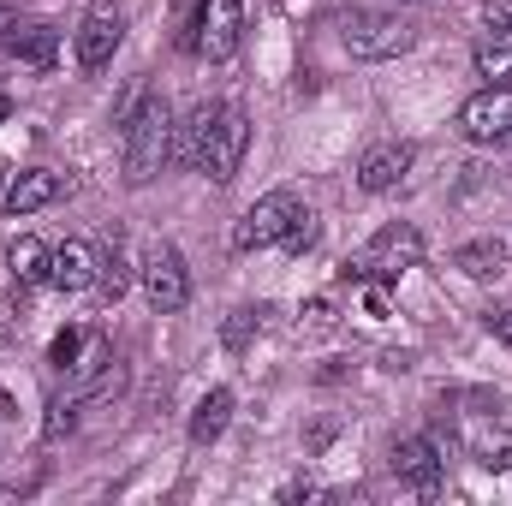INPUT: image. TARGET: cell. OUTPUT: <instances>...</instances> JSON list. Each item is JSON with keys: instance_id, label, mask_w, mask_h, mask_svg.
<instances>
[{"instance_id": "8992f818", "label": "cell", "mask_w": 512, "mask_h": 506, "mask_svg": "<svg viewBox=\"0 0 512 506\" xmlns=\"http://www.w3.org/2000/svg\"><path fill=\"white\" fill-rule=\"evenodd\" d=\"M143 292H149V304L161 310V316H179L185 304H191V268H185V256L173 251V245H149L143 251Z\"/></svg>"}, {"instance_id": "9c48e42d", "label": "cell", "mask_w": 512, "mask_h": 506, "mask_svg": "<svg viewBox=\"0 0 512 506\" xmlns=\"http://www.w3.org/2000/svg\"><path fill=\"white\" fill-rule=\"evenodd\" d=\"M120 42H126V18L120 12H90L78 24V66L84 72H108L114 54H120Z\"/></svg>"}, {"instance_id": "7a4b0ae2", "label": "cell", "mask_w": 512, "mask_h": 506, "mask_svg": "<svg viewBox=\"0 0 512 506\" xmlns=\"http://www.w3.org/2000/svg\"><path fill=\"white\" fill-rule=\"evenodd\" d=\"M340 42L352 60H399L417 42V24H405L399 12H376V6H352L340 12Z\"/></svg>"}, {"instance_id": "ac0fdd59", "label": "cell", "mask_w": 512, "mask_h": 506, "mask_svg": "<svg viewBox=\"0 0 512 506\" xmlns=\"http://www.w3.org/2000/svg\"><path fill=\"white\" fill-rule=\"evenodd\" d=\"M477 78H489V84H512V36L507 30H489V36L477 42Z\"/></svg>"}, {"instance_id": "6da1fadb", "label": "cell", "mask_w": 512, "mask_h": 506, "mask_svg": "<svg viewBox=\"0 0 512 506\" xmlns=\"http://www.w3.org/2000/svg\"><path fill=\"white\" fill-rule=\"evenodd\" d=\"M120 149H126V185H149L173 161V108L161 90H149L143 108L120 126Z\"/></svg>"}, {"instance_id": "3957f363", "label": "cell", "mask_w": 512, "mask_h": 506, "mask_svg": "<svg viewBox=\"0 0 512 506\" xmlns=\"http://www.w3.org/2000/svg\"><path fill=\"white\" fill-rule=\"evenodd\" d=\"M423 262V233L411 227V221H393V227H382L370 245L358 256H346V280H399L405 268H417Z\"/></svg>"}, {"instance_id": "30bf717a", "label": "cell", "mask_w": 512, "mask_h": 506, "mask_svg": "<svg viewBox=\"0 0 512 506\" xmlns=\"http://www.w3.org/2000/svg\"><path fill=\"white\" fill-rule=\"evenodd\" d=\"M411 161H417V149L411 143H399V137H387V143H370L364 155H358V185L364 191H393L405 173H411Z\"/></svg>"}, {"instance_id": "7402d4cb", "label": "cell", "mask_w": 512, "mask_h": 506, "mask_svg": "<svg viewBox=\"0 0 512 506\" xmlns=\"http://www.w3.org/2000/svg\"><path fill=\"white\" fill-rule=\"evenodd\" d=\"M78 352H84V334H78V328H66V334H54L48 364H54V370H72V364H78Z\"/></svg>"}, {"instance_id": "ba28073f", "label": "cell", "mask_w": 512, "mask_h": 506, "mask_svg": "<svg viewBox=\"0 0 512 506\" xmlns=\"http://www.w3.org/2000/svg\"><path fill=\"white\" fill-rule=\"evenodd\" d=\"M387 465H393V477L405 483V489H417V495H435L441 489V447L429 441V435H399L393 441V453H387Z\"/></svg>"}, {"instance_id": "2e32d148", "label": "cell", "mask_w": 512, "mask_h": 506, "mask_svg": "<svg viewBox=\"0 0 512 506\" xmlns=\"http://www.w3.org/2000/svg\"><path fill=\"white\" fill-rule=\"evenodd\" d=\"M6 54H18L24 66H54L60 30H48V24H12V30H6Z\"/></svg>"}, {"instance_id": "4fadbf2b", "label": "cell", "mask_w": 512, "mask_h": 506, "mask_svg": "<svg viewBox=\"0 0 512 506\" xmlns=\"http://www.w3.org/2000/svg\"><path fill=\"white\" fill-rule=\"evenodd\" d=\"M60 191H66V185H60L54 167H30V173L12 179V191H6V215H36V209H48Z\"/></svg>"}, {"instance_id": "ffe728a7", "label": "cell", "mask_w": 512, "mask_h": 506, "mask_svg": "<svg viewBox=\"0 0 512 506\" xmlns=\"http://www.w3.org/2000/svg\"><path fill=\"white\" fill-rule=\"evenodd\" d=\"M96 286H102V298H126V286H131V262H126V251L120 245H108L102 251V268H96Z\"/></svg>"}, {"instance_id": "d4e9b609", "label": "cell", "mask_w": 512, "mask_h": 506, "mask_svg": "<svg viewBox=\"0 0 512 506\" xmlns=\"http://www.w3.org/2000/svg\"><path fill=\"white\" fill-rule=\"evenodd\" d=\"M483 24L512 36V0H483Z\"/></svg>"}, {"instance_id": "5bb4252c", "label": "cell", "mask_w": 512, "mask_h": 506, "mask_svg": "<svg viewBox=\"0 0 512 506\" xmlns=\"http://www.w3.org/2000/svg\"><path fill=\"white\" fill-rule=\"evenodd\" d=\"M215 114H221V102H197V108L179 120V131H173V161H179V167H197V161H203V143H209Z\"/></svg>"}, {"instance_id": "603a6c76", "label": "cell", "mask_w": 512, "mask_h": 506, "mask_svg": "<svg viewBox=\"0 0 512 506\" xmlns=\"http://www.w3.org/2000/svg\"><path fill=\"white\" fill-rule=\"evenodd\" d=\"M72 423H78V399H54V405H48L42 435H48V441H60V435H72Z\"/></svg>"}, {"instance_id": "9a60e30c", "label": "cell", "mask_w": 512, "mask_h": 506, "mask_svg": "<svg viewBox=\"0 0 512 506\" xmlns=\"http://www.w3.org/2000/svg\"><path fill=\"white\" fill-rule=\"evenodd\" d=\"M227 423H233V387H209V393L197 399V411H191V441L209 447V441L227 435Z\"/></svg>"}, {"instance_id": "277c9868", "label": "cell", "mask_w": 512, "mask_h": 506, "mask_svg": "<svg viewBox=\"0 0 512 506\" xmlns=\"http://www.w3.org/2000/svg\"><path fill=\"white\" fill-rule=\"evenodd\" d=\"M304 215V203L292 197V191H268V197H256L251 209L239 215V227H233V251H268V245H280L286 233H292V221Z\"/></svg>"}, {"instance_id": "7c38bea8", "label": "cell", "mask_w": 512, "mask_h": 506, "mask_svg": "<svg viewBox=\"0 0 512 506\" xmlns=\"http://www.w3.org/2000/svg\"><path fill=\"white\" fill-rule=\"evenodd\" d=\"M96 268H102V256L90 251L84 239H66L60 251L48 256V286H60V292H90V286H96Z\"/></svg>"}, {"instance_id": "e0dca14e", "label": "cell", "mask_w": 512, "mask_h": 506, "mask_svg": "<svg viewBox=\"0 0 512 506\" xmlns=\"http://www.w3.org/2000/svg\"><path fill=\"white\" fill-rule=\"evenodd\" d=\"M453 268L471 274V280H495V274L507 268V245H501V239H471V245L453 251Z\"/></svg>"}, {"instance_id": "5b68a950", "label": "cell", "mask_w": 512, "mask_h": 506, "mask_svg": "<svg viewBox=\"0 0 512 506\" xmlns=\"http://www.w3.org/2000/svg\"><path fill=\"white\" fill-rule=\"evenodd\" d=\"M245 143H251V120H245V108H239V102H221V114H215V126H209V143H203L197 173H209L215 185H233V173H239V161H245Z\"/></svg>"}, {"instance_id": "d6986e66", "label": "cell", "mask_w": 512, "mask_h": 506, "mask_svg": "<svg viewBox=\"0 0 512 506\" xmlns=\"http://www.w3.org/2000/svg\"><path fill=\"white\" fill-rule=\"evenodd\" d=\"M48 245H42V239H18V245H12V256H6V262H12V280H18V286H36V280H48Z\"/></svg>"}, {"instance_id": "8fae6325", "label": "cell", "mask_w": 512, "mask_h": 506, "mask_svg": "<svg viewBox=\"0 0 512 506\" xmlns=\"http://www.w3.org/2000/svg\"><path fill=\"white\" fill-rule=\"evenodd\" d=\"M239 36H245V0H215V6L203 12L197 54H203V60H233V54H239Z\"/></svg>"}, {"instance_id": "484cf974", "label": "cell", "mask_w": 512, "mask_h": 506, "mask_svg": "<svg viewBox=\"0 0 512 506\" xmlns=\"http://www.w3.org/2000/svg\"><path fill=\"white\" fill-rule=\"evenodd\" d=\"M483 322H489V334H495L501 346H512V304H495V310H489Z\"/></svg>"}, {"instance_id": "52a82bcc", "label": "cell", "mask_w": 512, "mask_h": 506, "mask_svg": "<svg viewBox=\"0 0 512 506\" xmlns=\"http://www.w3.org/2000/svg\"><path fill=\"white\" fill-rule=\"evenodd\" d=\"M459 131H465L471 143L512 149V84H489V90H477V96L459 108Z\"/></svg>"}, {"instance_id": "44dd1931", "label": "cell", "mask_w": 512, "mask_h": 506, "mask_svg": "<svg viewBox=\"0 0 512 506\" xmlns=\"http://www.w3.org/2000/svg\"><path fill=\"white\" fill-rule=\"evenodd\" d=\"M256 334H262V310H256V304H245V310H233V316H227V328H221V346H227V352H245Z\"/></svg>"}, {"instance_id": "cb8c5ba5", "label": "cell", "mask_w": 512, "mask_h": 506, "mask_svg": "<svg viewBox=\"0 0 512 506\" xmlns=\"http://www.w3.org/2000/svg\"><path fill=\"white\" fill-rule=\"evenodd\" d=\"M310 245H316V215H310V209H304V215H298V221H292V233H286V239H280V251L304 256V251H310Z\"/></svg>"}, {"instance_id": "4316f807", "label": "cell", "mask_w": 512, "mask_h": 506, "mask_svg": "<svg viewBox=\"0 0 512 506\" xmlns=\"http://www.w3.org/2000/svg\"><path fill=\"white\" fill-rule=\"evenodd\" d=\"M6 114H12V102H6V96H0V120H6Z\"/></svg>"}]
</instances>
